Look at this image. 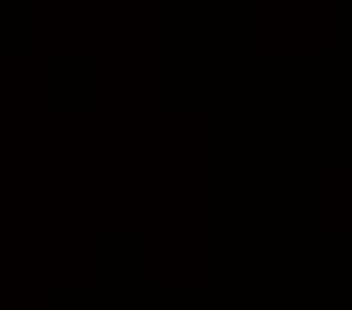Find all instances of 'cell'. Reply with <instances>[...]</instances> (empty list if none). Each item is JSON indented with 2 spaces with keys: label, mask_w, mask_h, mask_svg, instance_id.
<instances>
[{
  "label": "cell",
  "mask_w": 352,
  "mask_h": 310,
  "mask_svg": "<svg viewBox=\"0 0 352 310\" xmlns=\"http://www.w3.org/2000/svg\"><path fill=\"white\" fill-rule=\"evenodd\" d=\"M93 57L60 54L43 61V96L57 107H78L93 96Z\"/></svg>",
  "instance_id": "6da1fadb"
},
{
  "label": "cell",
  "mask_w": 352,
  "mask_h": 310,
  "mask_svg": "<svg viewBox=\"0 0 352 310\" xmlns=\"http://www.w3.org/2000/svg\"><path fill=\"white\" fill-rule=\"evenodd\" d=\"M271 39L281 50H309L320 39V4L317 0H274Z\"/></svg>",
  "instance_id": "7a4b0ae2"
},
{
  "label": "cell",
  "mask_w": 352,
  "mask_h": 310,
  "mask_svg": "<svg viewBox=\"0 0 352 310\" xmlns=\"http://www.w3.org/2000/svg\"><path fill=\"white\" fill-rule=\"evenodd\" d=\"M36 39L32 0H0V47H29Z\"/></svg>",
  "instance_id": "3957f363"
}]
</instances>
